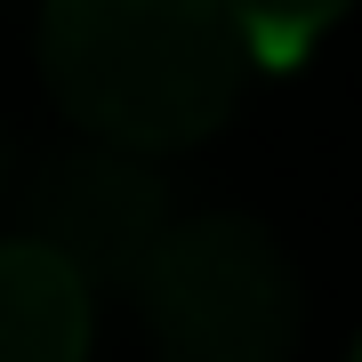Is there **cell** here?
I'll list each match as a JSON object with an SVG mask.
<instances>
[{
  "instance_id": "obj_7",
  "label": "cell",
  "mask_w": 362,
  "mask_h": 362,
  "mask_svg": "<svg viewBox=\"0 0 362 362\" xmlns=\"http://www.w3.org/2000/svg\"><path fill=\"white\" fill-rule=\"evenodd\" d=\"M346 362H362V338H354V354H346Z\"/></svg>"
},
{
  "instance_id": "obj_3",
  "label": "cell",
  "mask_w": 362,
  "mask_h": 362,
  "mask_svg": "<svg viewBox=\"0 0 362 362\" xmlns=\"http://www.w3.org/2000/svg\"><path fill=\"white\" fill-rule=\"evenodd\" d=\"M8 209H16V242L49 250L89 298L97 290H129L137 266L153 258V242L169 233V218H177L161 169L145 153L97 145V137L57 145L8 194Z\"/></svg>"
},
{
  "instance_id": "obj_4",
  "label": "cell",
  "mask_w": 362,
  "mask_h": 362,
  "mask_svg": "<svg viewBox=\"0 0 362 362\" xmlns=\"http://www.w3.org/2000/svg\"><path fill=\"white\" fill-rule=\"evenodd\" d=\"M89 314L97 298L49 250L0 242V362H89Z\"/></svg>"
},
{
  "instance_id": "obj_5",
  "label": "cell",
  "mask_w": 362,
  "mask_h": 362,
  "mask_svg": "<svg viewBox=\"0 0 362 362\" xmlns=\"http://www.w3.org/2000/svg\"><path fill=\"white\" fill-rule=\"evenodd\" d=\"M218 8L233 16V33H242L250 73H290L298 57H314V40H322L354 0H218Z\"/></svg>"
},
{
  "instance_id": "obj_6",
  "label": "cell",
  "mask_w": 362,
  "mask_h": 362,
  "mask_svg": "<svg viewBox=\"0 0 362 362\" xmlns=\"http://www.w3.org/2000/svg\"><path fill=\"white\" fill-rule=\"evenodd\" d=\"M16 194V137H8V121H0V209H8Z\"/></svg>"
},
{
  "instance_id": "obj_2",
  "label": "cell",
  "mask_w": 362,
  "mask_h": 362,
  "mask_svg": "<svg viewBox=\"0 0 362 362\" xmlns=\"http://www.w3.org/2000/svg\"><path fill=\"white\" fill-rule=\"evenodd\" d=\"M129 298L161 362H290L306 330V282L282 233L250 209L169 218Z\"/></svg>"
},
{
  "instance_id": "obj_1",
  "label": "cell",
  "mask_w": 362,
  "mask_h": 362,
  "mask_svg": "<svg viewBox=\"0 0 362 362\" xmlns=\"http://www.w3.org/2000/svg\"><path fill=\"white\" fill-rule=\"evenodd\" d=\"M33 49L57 113L145 161L218 137L250 81L218 0H49Z\"/></svg>"
}]
</instances>
